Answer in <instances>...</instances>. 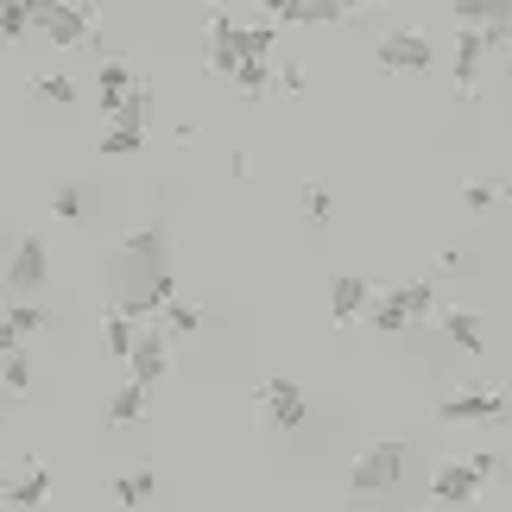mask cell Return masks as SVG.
<instances>
[{"instance_id": "obj_18", "label": "cell", "mask_w": 512, "mask_h": 512, "mask_svg": "<svg viewBox=\"0 0 512 512\" xmlns=\"http://www.w3.org/2000/svg\"><path fill=\"white\" fill-rule=\"evenodd\" d=\"M152 102H159V95H152V83L140 76V83L121 95V108H114L108 121H114V127H127V133H152Z\"/></svg>"}, {"instance_id": "obj_36", "label": "cell", "mask_w": 512, "mask_h": 512, "mask_svg": "<svg viewBox=\"0 0 512 512\" xmlns=\"http://www.w3.org/2000/svg\"><path fill=\"white\" fill-rule=\"evenodd\" d=\"M329 209H336L329 184H304V215H310V222H329Z\"/></svg>"}, {"instance_id": "obj_15", "label": "cell", "mask_w": 512, "mask_h": 512, "mask_svg": "<svg viewBox=\"0 0 512 512\" xmlns=\"http://www.w3.org/2000/svg\"><path fill=\"white\" fill-rule=\"evenodd\" d=\"M140 76H146V70H133L127 57H108V64L95 70V108L114 114V108H121V95H127L133 83H140Z\"/></svg>"}, {"instance_id": "obj_16", "label": "cell", "mask_w": 512, "mask_h": 512, "mask_svg": "<svg viewBox=\"0 0 512 512\" xmlns=\"http://www.w3.org/2000/svg\"><path fill=\"white\" fill-rule=\"evenodd\" d=\"M481 64H487V45H481V32H468V26H456V95H475V83H481Z\"/></svg>"}, {"instance_id": "obj_35", "label": "cell", "mask_w": 512, "mask_h": 512, "mask_svg": "<svg viewBox=\"0 0 512 512\" xmlns=\"http://www.w3.org/2000/svg\"><path fill=\"white\" fill-rule=\"evenodd\" d=\"M500 468H506V456H500V449H475V456H468V475H475L481 487H487V481H494V475H500Z\"/></svg>"}, {"instance_id": "obj_32", "label": "cell", "mask_w": 512, "mask_h": 512, "mask_svg": "<svg viewBox=\"0 0 512 512\" xmlns=\"http://www.w3.org/2000/svg\"><path fill=\"white\" fill-rule=\"evenodd\" d=\"M133 152H146V133H127V127L102 133V159H133Z\"/></svg>"}, {"instance_id": "obj_24", "label": "cell", "mask_w": 512, "mask_h": 512, "mask_svg": "<svg viewBox=\"0 0 512 512\" xmlns=\"http://www.w3.org/2000/svg\"><path fill=\"white\" fill-rule=\"evenodd\" d=\"M159 329H165V342H171V336H196V329H203V304L171 298V304L159 310Z\"/></svg>"}, {"instance_id": "obj_9", "label": "cell", "mask_w": 512, "mask_h": 512, "mask_svg": "<svg viewBox=\"0 0 512 512\" xmlns=\"http://www.w3.org/2000/svg\"><path fill=\"white\" fill-rule=\"evenodd\" d=\"M51 468L45 462H38V456H26V462H19V468H7V481H0V500H7L13 512H32V506H45L51 500Z\"/></svg>"}, {"instance_id": "obj_34", "label": "cell", "mask_w": 512, "mask_h": 512, "mask_svg": "<svg viewBox=\"0 0 512 512\" xmlns=\"http://www.w3.org/2000/svg\"><path fill=\"white\" fill-rule=\"evenodd\" d=\"M272 89H279V95H304L310 89V70L304 64H272Z\"/></svg>"}, {"instance_id": "obj_31", "label": "cell", "mask_w": 512, "mask_h": 512, "mask_svg": "<svg viewBox=\"0 0 512 512\" xmlns=\"http://www.w3.org/2000/svg\"><path fill=\"white\" fill-rule=\"evenodd\" d=\"M0 323H7L19 342H26V336H38V329H45L51 317H45V304H13V310H7V317H0Z\"/></svg>"}, {"instance_id": "obj_20", "label": "cell", "mask_w": 512, "mask_h": 512, "mask_svg": "<svg viewBox=\"0 0 512 512\" xmlns=\"http://www.w3.org/2000/svg\"><path fill=\"white\" fill-rule=\"evenodd\" d=\"M279 51V26L272 19H241V64H272Z\"/></svg>"}, {"instance_id": "obj_13", "label": "cell", "mask_w": 512, "mask_h": 512, "mask_svg": "<svg viewBox=\"0 0 512 512\" xmlns=\"http://www.w3.org/2000/svg\"><path fill=\"white\" fill-rule=\"evenodd\" d=\"M443 329L449 342H456L462 354H487V329H481V310H468V304H437V317H430Z\"/></svg>"}, {"instance_id": "obj_10", "label": "cell", "mask_w": 512, "mask_h": 512, "mask_svg": "<svg viewBox=\"0 0 512 512\" xmlns=\"http://www.w3.org/2000/svg\"><path fill=\"white\" fill-rule=\"evenodd\" d=\"M45 272H51V247H45V234H26V241L13 247V266H7V291H19V298L32 304V291L45 285Z\"/></svg>"}, {"instance_id": "obj_29", "label": "cell", "mask_w": 512, "mask_h": 512, "mask_svg": "<svg viewBox=\"0 0 512 512\" xmlns=\"http://www.w3.org/2000/svg\"><path fill=\"white\" fill-rule=\"evenodd\" d=\"M500 13H506V0H456V7H449V19L468 26V32H481L487 19H500Z\"/></svg>"}, {"instance_id": "obj_17", "label": "cell", "mask_w": 512, "mask_h": 512, "mask_svg": "<svg viewBox=\"0 0 512 512\" xmlns=\"http://www.w3.org/2000/svg\"><path fill=\"white\" fill-rule=\"evenodd\" d=\"M152 494H159V468H152V462H133L127 475H114V506H121V512L146 506Z\"/></svg>"}, {"instance_id": "obj_2", "label": "cell", "mask_w": 512, "mask_h": 512, "mask_svg": "<svg viewBox=\"0 0 512 512\" xmlns=\"http://www.w3.org/2000/svg\"><path fill=\"white\" fill-rule=\"evenodd\" d=\"M32 32H45L51 45H102V13L76 7V0H38L32 7Z\"/></svg>"}, {"instance_id": "obj_21", "label": "cell", "mask_w": 512, "mask_h": 512, "mask_svg": "<svg viewBox=\"0 0 512 512\" xmlns=\"http://www.w3.org/2000/svg\"><path fill=\"white\" fill-rule=\"evenodd\" d=\"M399 298H405V323H411V329L437 317V279H405Z\"/></svg>"}, {"instance_id": "obj_26", "label": "cell", "mask_w": 512, "mask_h": 512, "mask_svg": "<svg viewBox=\"0 0 512 512\" xmlns=\"http://www.w3.org/2000/svg\"><path fill=\"white\" fill-rule=\"evenodd\" d=\"M133 336H140V323H133V317H121V310L108 304V317H102V348L114 354V361H127V348H133Z\"/></svg>"}, {"instance_id": "obj_5", "label": "cell", "mask_w": 512, "mask_h": 512, "mask_svg": "<svg viewBox=\"0 0 512 512\" xmlns=\"http://www.w3.org/2000/svg\"><path fill=\"white\" fill-rule=\"evenodd\" d=\"M506 418V386H462L437 399V424H494Z\"/></svg>"}, {"instance_id": "obj_33", "label": "cell", "mask_w": 512, "mask_h": 512, "mask_svg": "<svg viewBox=\"0 0 512 512\" xmlns=\"http://www.w3.org/2000/svg\"><path fill=\"white\" fill-rule=\"evenodd\" d=\"M32 32V7L26 0H0V38H26Z\"/></svg>"}, {"instance_id": "obj_27", "label": "cell", "mask_w": 512, "mask_h": 512, "mask_svg": "<svg viewBox=\"0 0 512 512\" xmlns=\"http://www.w3.org/2000/svg\"><path fill=\"white\" fill-rule=\"evenodd\" d=\"M32 95H38V102H57V108H76V83H70L64 70H38L32 76Z\"/></svg>"}, {"instance_id": "obj_39", "label": "cell", "mask_w": 512, "mask_h": 512, "mask_svg": "<svg viewBox=\"0 0 512 512\" xmlns=\"http://www.w3.org/2000/svg\"><path fill=\"white\" fill-rule=\"evenodd\" d=\"M0 298H7V285H0Z\"/></svg>"}, {"instance_id": "obj_28", "label": "cell", "mask_w": 512, "mask_h": 512, "mask_svg": "<svg viewBox=\"0 0 512 512\" xmlns=\"http://www.w3.org/2000/svg\"><path fill=\"white\" fill-rule=\"evenodd\" d=\"M272 64H279V57H272ZM272 64H234V76L228 83L247 95V102H260V95H272Z\"/></svg>"}, {"instance_id": "obj_7", "label": "cell", "mask_w": 512, "mask_h": 512, "mask_svg": "<svg viewBox=\"0 0 512 512\" xmlns=\"http://www.w3.org/2000/svg\"><path fill=\"white\" fill-rule=\"evenodd\" d=\"M127 373H133V386H159L165 373H171V342H165V329L159 323H140V336H133V348H127V361H121Z\"/></svg>"}, {"instance_id": "obj_30", "label": "cell", "mask_w": 512, "mask_h": 512, "mask_svg": "<svg viewBox=\"0 0 512 512\" xmlns=\"http://www.w3.org/2000/svg\"><path fill=\"white\" fill-rule=\"evenodd\" d=\"M0 392H7V399H26L32 392V361L26 354H7V361H0Z\"/></svg>"}, {"instance_id": "obj_12", "label": "cell", "mask_w": 512, "mask_h": 512, "mask_svg": "<svg viewBox=\"0 0 512 512\" xmlns=\"http://www.w3.org/2000/svg\"><path fill=\"white\" fill-rule=\"evenodd\" d=\"M266 19L272 26H342L348 7L342 0H272Z\"/></svg>"}, {"instance_id": "obj_14", "label": "cell", "mask_w": 512, "mask_h": 512, "mask_svg": "<svg viewBox=\"0 0 512 512\" xmlns=\"http://www.w3.org/2000/svg\"><path fill=\"white\" fill-rule=\"evenodd\" d=\"M475 494H481V481L468 475V462H437L430 468V500L437 506H468Z\"/></svg>"}, {"instance_id": "obj_3", "label": "cell", "mask_w": 512, "mask_h": 512, "mask_svg": "<svg viewBox=\"0 0 512 512\" xmlns=\"http://www.w3.org/2000/svg\"><path fill=\"white\" fill-rule=\"evenodd\" d=\"M399 475H405V443H399V437L367 443L361 456H354V468H348V494H361V500L392 494V487H399Z\"/></svg>"}, {"instance_id": "obj_40", "label": "cell", "mask_w": 512, "mask_h": 512, "mask_svg": "<svg viewBox=\"0 0 512 512\" xmlns=\"http://www.w3.org/2000/svg\"><path fill=\"white\" fill-rule=\"evenodd\" d=\"M424 512H437V506H424Z\"/></svg>"}, {"instance_id": "obj_6", "label": "cell", "mask_w": 512, "mask_h": 512, "mask_svg": "<svg viewBox=\"0 0 512 512\" xmlns=\"http://www.w3.org/2000/svg\"><path fill=\"white\" fill-rule=\"evenodd\" d=\"M373 57H380V70H392V76H418V70H430L437 64V45H430V32H418V26H392L380 45H373Z\"/></svg>"}, {"instance_id": "obj_23", "label": "cell", "mask_w": 512, "mask_h": 512, "mask_svg": "<svg viewBox=\"0 0 512 512\" xmlns=\"http://www.w3.org/2000/svg\"><path fill=\"white\" fill-rule=\"evenodd\" d=\"M146 405H152V392L127 380V386H121V392H114V399H108V424H114V430L140 424V418H146Z\"/></svg>"}, {"instance_id": "obj_22", "label": "cell", "mask_w": 512, "mask_h": 512, "mask_svg": "<svg viewBox=\"0 0 512 512\" xmlns=\"http://www.w3.org/2000/svg\"><path fill=\"white\" fill-rule=\"evenodd\" d=\"M506 190H512L506 177H468L456 196H462V209H468V215H487L494 203H506Z\"/></svg>"}, {"instance_id": "obj_11", "label": "cell", "mask_w": 512, "mask_h": 512, "mask_svg": "<svg viewBox=\"0 0 512 512\" xmlns=\"http://www.w3.org/2000/svg\"><path fill=\"white\" fill-rule=\"evenodd\" d=\"M367 298H373L367 272H336V279H329V323H336V329L361 323L367 317Z\"/></svg>"}, {"instance_id": "obj_1", "label": "cell", "mask_w": 512, "mask_h": 512, "mask_svg": "<svg viewBox=\"0 0 512 512\" xmlns=\"http://www.w3.org/2000/svg\"><path fill=\"white\" fill-rule=\"evenodd\" d=\"M114 310L133 323H159V310L177 298V272H171V228L152 215L146 228H133L114 247Z\"/></svg>"}, {"instance_id": "obj_19", "label": "cell", "mask_w": 512, "mask_h": 512, "mask_svg": "<svg viewBox=\"0 0 512 512\" xmlns=\"http://www.w3.org/2000/svg\"><path fill=\"white\" fill-rule=\"evenodd\" d=\"M367 329H380V336H399V329H411L405 323V298H399V285H386V291H373L367 298V317H361Z\"/></svg>"}, {"instance_id": "obj_37", "label": "cell", "mask_w": 512, "mask_h": 512, "mask_svg": "<svg viewBox=\"0 0 512 512\" xmlns=\"http://www.w3.org/2000/svg\"><path fill=\"white\" fill-rule=\"evenodd\" d=\"M7 354H19V336H13L7 323H0V361H7Z\"/></svg>"}, {"instance_id": "obj_25", "label": "cell", "mask_w": 512, "mask_h": 512, "mask_svg": "<svg viewBox=\"0 0 512 512\" xmlns=\"http://www.w3.org/2000/svg\"><path fill=\"white\" fill-rule=\"evenodd\" d=\"M51 222H83V215H89V190L83 184H76V177H70V184H57L51 190Z\"/></svg>"}, {"instance_id": "obj_38", "label": "cell", "mask_w": 512, "mask_h": 512, "mask_svg": "<svg viewBox=\"0 0 512 512\" xmlns=\"http://www.w3.org/2000/svg\"><path fill=\"white\" fill-rule=\"evenodd\" d=\"M0 481H7V462H0Z\"/></svg>"}, {"instance_id": "obj_4", "label": "cell", "mask_w": 512, "mask_h": 512, "mask_svg": "<svg viewBox=\"0 0 512 512\" xmlns=\"http://www.w3.org/2000/svg\"><path fill=\"white\" fill-rule=\"evenodd\" d=\"M253 418H260L266 430H298V424L310 418L304 386L291 380V373H272V380L260 386V399H253Z\"/></svg>"}, {"instance_id": "obj_8", "label": "cell", "mask_w": 512, "mask_h": 512, "mask_svg": "<svg viewBox=\"0 0 512 512\" xmlns=\"http://www.w3.org/2000/svg\"><path fill=\"white\" fill-rule=\"evenodd\" d=\"M203 64H209V76H234V64H241V13H209Z\"/></svg>"}]
</instances>
